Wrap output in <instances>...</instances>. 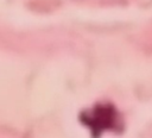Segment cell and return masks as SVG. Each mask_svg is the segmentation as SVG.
Here are the masks:
<instances>
[{
	"label": "cell",
	"instance_id": "6da1fadb",
	"mask_svg": "<svg viewBox=\"0 0 152 138\" xmlns=\"http://www.w3.org/2000/svg\"><path fill=\"white\" fill-rule=\"evenodd\" d=\"M81 121L97 137L106 130H118L121 126L119 112L112 105H96L81 114Z\"/></svg>",
	"mask_w": 152,
	"mask_h": 138
}]
</instances>
